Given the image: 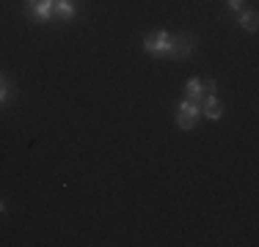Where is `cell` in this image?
Here are the masks:
<instances>
[{"mask_svg": "<svg viewBox=\"0 0 259 247\" xmlns=\"http://www.w3.org/2000/svg\"><path fill=\"white\" fill-rule=\"evenodd\" d=\"M144 52L157 55V58H188L193 52V39L190 36H174L168 30H155V33H146Z\"/></svg>", "mask_w": 259, "mask_h": 247, "instance_id": "1", "label": "cell"}, {"mask_svg": "<svg viewBox=\"0 0 259 247\" xmlns=\"http://www.w3.org/2000/svg\"><path fill=\"white\" fill-rule=\"evenodd\" d=\"M199 115H201V107L196 102H190V99H182V102L177 104V127L185 129V132L196 127Z\"/></svg>", "mask_w": 259, "mask_h": 247, "instance_id": "2", "label": "cell"}, {"mask_svg": "<svg viewBox=\"0 0 259 247\" xmlns=\"http://www.w3.org/2000/svg\"><path fill=\"white\" fill-rule=\"evenodd\" d=\"M30 17L36 22H50L53 20V0H25Z\"/></svg>", "mask_w": 259, "mask_h": 247, "instance_id": "3", "label": "cell"}, {"mask_svg": "<svg viewBox=\"0 0 259 247\" xmlns=\"http://www.w3.org/2000/svg\"><path fill=\"white\" fill-rule=\"evenodd\" d=\"M201 115H207L209 121H221L224 118V104L218 102V96L215 94H204V99H201Z\"/></svg>", "mask_w": 259, "mask_h": 247, "instance_id": "4", "label": "cell"}, {"mask_svg": "<svg viewBox=\"0 0 259 247\" xmlns=\"http://www.w3.org/2000/svg\"><path fill=\"white\" fill-rule=\"evenodd\" d=\"M75 6H72V0H53V20L58 22H72L75 20Z\"/></svg>", "mask_w": 259, "mask_h": 247, "instance_id": "5", "label": "cell"}, {"mask_svg": "<svg viewBox=\"0 0 259 247\" xmlns=\"http://www.w3.org/2000/svg\"><path fill=\"white\" fill-rule=\"evenodd\" d=\"M204 94H207V91H204V80H199V77L188 80V85H185V99H190V102L201 104Z\"/></svg>", "mask_w": 259, "mask_h": 247, "instance_id": "6", "label": "cell"}, {"mask_svg": "<svg viewBox=\"0 0 259 247\" xmlns=\"http://www.w3.org/2000/svg\"><path fill=\"white\" fill-rule=\"evenodd\" d=\"M237 22H240V28H245V30H256V11L251 9V11H240L237 14Z\"/></svg>", "mask_w": 259, "mask_h": 247, "instance_id": "7", "label": "cell"}, {"mask_svg": "<svg viewBox=\"0 0 259 247\" xmlns=\"http://www.w3.org/2000/svg\"><path fill=\"white\" fill-rule=\"evenodd\" d=\"M226 6H229L232 11H237V14H240V11H245V0H226Z\"/></svg>", "mask_w": 259, "mask_h": 247, "instance_id": "8", "label": "cell"}, {"mask_svg": "<svg viewBox=\"0 0 259 247\" xmlns=\"http://www.w3.org/2000/svg\"><path fill=\"white\" fill-rule=\"evenodd\" d=\"M6 99H9V85H0V104H6Z\"/></svg>", "mask_w": 259, "mask_h": 247, "instance_id": "9", "label": "cell"}, {"mask_svg": "<svg viewBox=\"0 0 259 247\" xmlns=\"http://www.w3.org/2000/svg\"><path fill=\"white\" fill-rule=\"evenodd\" d=\"M3 212H6V203H3V201H0V214H3Z\"/></svg>", "mask_w": 259, "mask_h": 247, "instance_id": "10", "label": "cell"}, {"mask_svg": "<svg viewBox=\"0 0 259 247\" xmlns=\"http://www.w3.org/2000/svg\"><path fill=\"white\" fill-rule=\"evenodd\" d=\"M6 83V77H3V72H0V85H3Z\"/></svg>", "mask_w": 259, "mask_h": 247, "instance_id": "11", "label": "cell"}]
</instances>
